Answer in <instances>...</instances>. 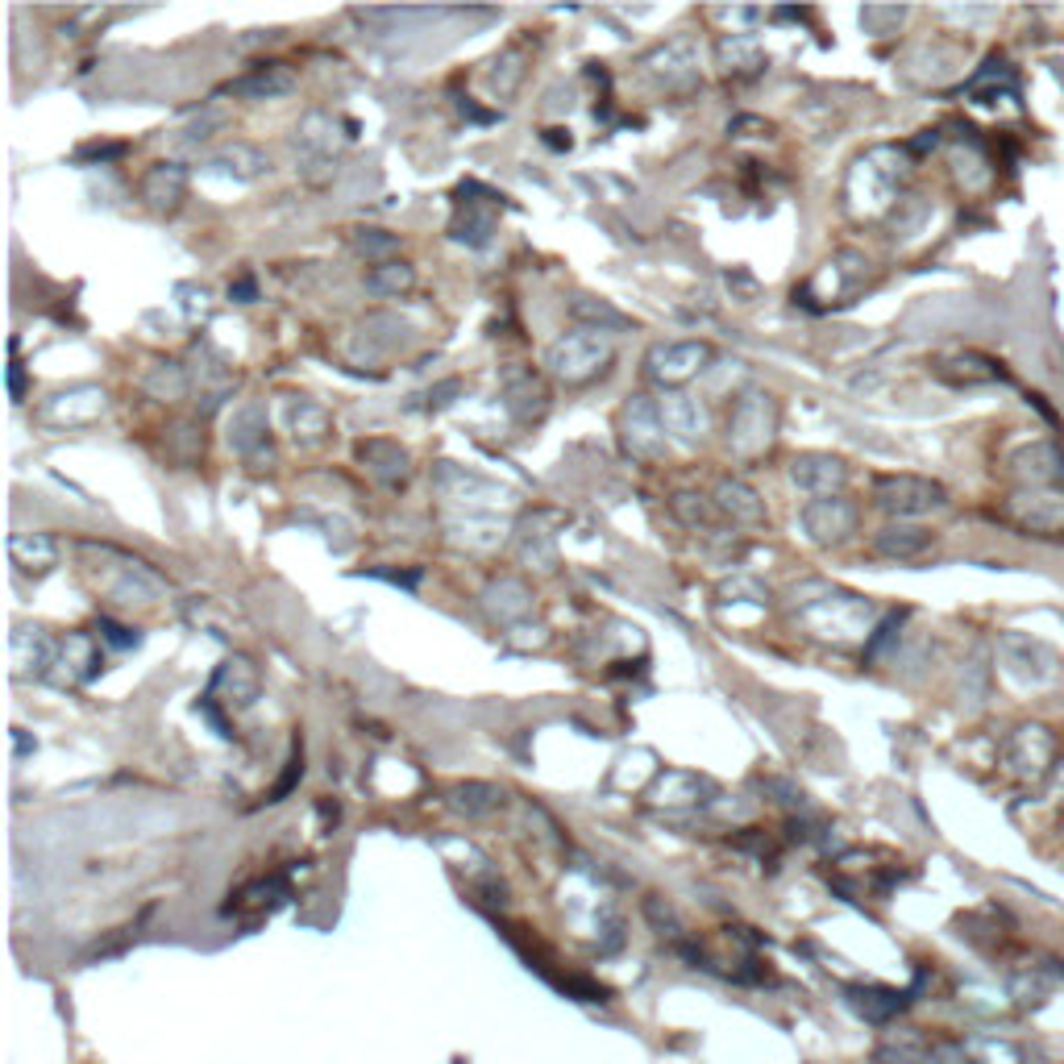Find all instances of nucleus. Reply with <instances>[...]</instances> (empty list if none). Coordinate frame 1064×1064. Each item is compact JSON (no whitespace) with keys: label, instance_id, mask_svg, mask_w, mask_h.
Instances as JSON below:
<instances>
[{"label":"nucleus","instance_id":"obj_38","mask_svg":"<svg viewBox=\"0 0 1064 1064\" xmlns=\"http://www.w3.org/2000/svg\"><path fill=\"white\" fill-rule=\"evenodd\" d=\"M453 396H462V379L437 383L433 391H429V408H445V404H453Z\"/></svg>","mask_w":1064,"mask_h":1064},{"label":"nucleus","instance_id":"obj_20","mask_svg":"<svg viewBox=\"0 0 1064 1064\" xmlns=\"http://www.w3.org/2000/svg\"><path fill=\"white\" fill-rule=\"evenodd\" d=\"M483 608H487L491 620L512 624V620H524V615L533 612V591L524 587L520 578H495L487 591H483Z\"/></svg>","mask_w":1064,"mask_h":1064},{"label":"nucleus","instance_id":"obj_6","mask_svg":"<svg viewBox=\"0 0 1064 1064\" xmlns=\"http://www.w3.org/2000/svg\"><path fill=\"white\" fill-rule=\"evenodd\" d=\"M641 67H645L653 79H662L666 88H690V84L699 79V42L690 34L669 37V42H662L657 51H649V55L641 58Z\"/></svg>","mask_w":1064,"mask_h":1064},{"label":"nucleus","instance_id":"obj_8","mask_svg":"<svg viewBox=\"0 0 1064 1064\" xmlns=\"http://www.w3.org/2000/svg\"><path fill=\"white\" fill-rule=\"evenodd\" d=\"M354 458L362 462V470L379 483V487L399 491L408 479H412V458L399 441H387V437H366L354 445Z\"/></svg>","mask_w":1064,"mask_h":1064},{"label":"nucleus","instance_id":"obj_27","mask_svg":"<svg viewBox=\"0 0 1064 1064\" xmlns=\"http://www.w3.org/2000/svg\"><path fill=\"white\" fill-rule=\"evenodd\" d=\"M669 507H674V516H678L686 528H695V533H716V524L723 520L716 499L695 495V491H678V495L669 499Z\"/></svg>","mask_w":1064,"mask_h":1064},{"label":"nucleus","instance_id":"obj_25","mask_svg":"<svg viewBox=\"0 0 1064 1064\" xmlns=\"http://www.w3.org/2000/svg\"><path fill=\"white\" fill-rule=\"evenodd\" d=\"M716 55H720V67L728 75H757L761 67H765V55H761V46L753 42V37L744 34H723L720 46H716Z\"/></svg>","mask_w":1064,"mask_h":1064},{"label":"nucleus","instance_id":"obj_12","mask_svg":"<svg viewBox=\"0 0 1064 1064\" xmlns=\"http://www.w3.org/2000/svg\"><path fill=\"white\" fill-rule=\"evenodd\" d=\"M187 196V166L183 163H154L142 175V204L150 213H175Z\"/></svg>","mask_w":1064,"mask_h":1064},{"label":"nucleus","instance_id":"obj_3","mask_svg":"<svg viewBox=\"0 0 1064 1064\" xmlns=\"http://www.w3.org/2000/svg\"><path fill=\"white\" fill-rule=\"evenodd\" d=\"M620 441L632 458L641 462H657L666 453V424H662V408L649 396H628V404L620 408Z\"/></svg>","mask_w":1064,"mask_h":1064},{"label":"nucleus","instance_id":"obj_4","mask_svg":"<svg viewBox=\"0 0 1064 1064\" xmlns=\"http://www.w3.org/2000/svg\"><path fill=\"white\" fill-rule=\"evenodd\" d=\"M873 499L890 516H923L944 504V487L932 479H915V474H885L873 483Z\"/></svg>","mask_w":1064,"mask_h":1064},{"label":"nucleus","instance_id":"obj_14","mask_svg":"<svg viewBox=\"0 0 1064 1064\" xmlns=\"http://www.w3.org/2000/svg\"><path fill=\"white\" fill-rule=\"evenodd\" d=\"M504 408L507 416L516 420V424H537L545 412H549V391H545V383L533 375V370H520V375H512L504 387Z\"/></svg>","mask_w":1064,"mask_h":1064},{"label":"nucleus","instance_id":"obj_33","mask_svg":"<svg viewBox=\"0 0 1064 1064\" xmlns=\"http://www.w3.org/2000/svg\"><path fill=\"white\" fill-rule=\"evenodd\" d=\"M300 146L312 154H333V121L325 112H308L300 121Z\"/></svg>","mask_w":1064,"mask_h":1064},{"label":"nucleus","instance_id":"obj_30","mask_svg":"<svg viewBox=\"0 0 1064 1064\" xmlns=\"http://www.w3.org/2000/svg\"><path fill=\"white\" fill-rule=\"evenodd\" d=\"M927 545H932V533H923V528H902V524H894V528H882V533H878V554H885V558H915Z\"/></svg>","mask_w":1064,"mask_h":1064},{"label":"nucleus","instance_id":"obj_23","mask_svg":"<svg viewBox=\"0 0 1064 1064\" xmlns=\"http://www.w3.org/2000/svg\"><path fill=\"white\" fill-rule=\"evenodd\" d=\"M208 171L234 175V180H258V175L267 171V154L250 142H234V146H225L221 154L208 159Z\"/></svg>","mask_w":1064,"mask_h":1064},{"label":"nucleus","instance_id":"obj_5","mask_svg":"<svg viewBox=\"0 0 1064 1064\" xmlns=\"http://www.w3.org/2000/svg\"><path fill=\"white\" fill-rule=\"evenodd\" d=\"M258 690H262V674H258V666H254L246 653H229V657L217 666V674H213V683H208V690H204V699L241 711V707H250L254 699H258Z\"/></svg>","mask_w":1064,"mask_h":1064},{"label":"nucleus","instance_id":"obj_24","mask_svg":"<svg viewBox=\"0 0 1064 1064\" xmlns=\"http://www.w3.org/2000/svg\"><path fill=\"white\" fill-rule=\"evenodd\" d=\"M9 554H13V561H18L21 570H51L58 561V545L51 533H18L13 541H9Z\"/></svg>","mask_w":1064,"mask_h":1064},{"label":"nucleus","instance_id":"obj_9","mask_svg":"<svg viewBox=\"0 0 1064 1064\" xmlns=\"http://www.w3.org/2000/svg\"><path fill=\"white\" fill-rule=\"evenodd\" d=\"M229 445H234L250 466L262 462V453L275 458L271 424H267V404H262V399H246V404L234 408V416H229Z\"/></svg>","mask_w":1064,"mask_h":1064},{"label":"nucleus","instance_id":"obj_7","mask_svg":"<svg viewBox=\"0 0 1064 1064\" xmlns=\"http://www.w3.org/2000/svg\"><path fill=\"white\" fill-rule=\"evenodd\" d=\"M707 362H711V345L707 342H662L645 354V370H649V379L674 387V383L695 379Z\"/></svg>","mask_w":1064,"mask_h":1064},{"label":"nucleus","instance_id":"obj_41","mask_svg":"<svg viewBox=\"0 0 1064 1064\" xmlns=\"http://www.w3.org/2000/svg\"><path fill=\"white\" fill-rule=\"evenodd\" d=\"M545 142L554 146V150H570V129H549V138Z\"/></svg>","mask_w":1064,"mask_h":1064},{"label":"nucleus","instance_id":"obj_13","mask_svg":"<svg viewBox=\"0 0 1064 1064\" xmlns=\"http://www.w3.org/2000/svg\"><path fill=\"white\" fill-rule=\"evenodd\" d=\"M657 408H662L666 433L683 437V441H699V437L707 433V408L699 396H690V391H666V396L657 399Z\"/></svg>","mask_w":1064,"mask_h":1064},{"label":"nucleus","instance_id":"obj_35","mask_svg":"<svg viewBox=\"0 0 1064 1064\" xmlns=\"http://www.w3.org/2000/svg\"><path fill=\"white\" fill-rule=\"evenodd\" d=\"M221 126H225V117H221L217 109H208V112H204V117H196L192 126L183 129V138H180V142H187V146L208 142V138H213V129H221Z\"/></svg>","mask_w":1064,"mask_h":1064},{"label":"nucleus","instance_id":"obj_18","mask_svg":"<svg viewBox=\"0 0 1064 1064\" xmlns=\"http://www.w3.org/2000/svg\"><path fill=\"white\" fill-rule=\"evenodd\" d=\"M711 499H716V507H720L723 520H732V524H765V499H761V495L749 487V483H740V479H720Z\"/></svg>","mask_w":1064,"mask_h":1064},{"label":"nucleus","instance_id":"obj_11","mask_svg":"<svg viewBox=\"0 0 1064 1064\" xmlns=\"http://www.w3.org/2000/svg\"><path fill=\"white\" fill-rule=\"evenodd\" d=\"M791 479L798 491H807L815 499H831L840 495L848 483V466L831 453H798L791 462Z\"/></svg>","mask_w":1064,"mask_h":1064},{"label":"nucleus","instance_id":"obj_1","mask_svg":"<svg viewBox=\"0 0 1064 1064\" xmlns=\"http://www.w3.org/2000/svg\"><path fill=\"white\" fill-rule=\"evenodd\" d=\"M615 358V345L608 333H599V329H574V333H566V337H558V342L549 345V354H545V366H549V375L561 383H591L595 375H603L608 366H612Z\"/></svg>","mask_w":1064,"mask_h":1064},{"label":"nucleus","instance_id":"obj_40","mask_svg":"<svg viewBox=\"0 0 1064 1064\" xmlns=\"http://www.w3.org/2000/svg\"><path fill=\"white\" fill-rule=\"evenodd\" d=\"M9 396L21 399L25 396V375H21V362H18V345H13V362H9Z\"/></svg>","mask_w":1064,"mask_h":1064},{"label":"nucleus","instance_id":"obj_17","mask_svg":"<svg viewBox=\"0 0 1064 1064\" xmlns=\"http://www.w3.org/2000/svg\"><path fill=\"white\" fill-rule=\"evenodd\" d=\"M105 412V391L100 387H75V391H58L46 399L42 416L55 424H88Z\"/></svg>","mask_w":1064,"mask_h":1064},{"label":"nucleus","instance_id":"obj_34","mask_svg":"<svg viewBox=\"0 0 1064 1064\" xmlns=\"http://www.w3.org/2000/svg\"><path fill=\"white\" fill-rule=\"evenodd\" d=\"M354 246H358V254H366V258H379V262H387L383 254H391L399 241H396V234H383V229H358Z\"/></svg>","mask_w":1064,"mask_h":1064},{"label":"nucleus","instance_id":"obj_36","mask_svg":"<svg viewBox=\"0 0 1064 1064\" xmlns=\"http://www.w3.org/2000/svg\"><path fill=\"white\" fill-rule=\"evenodd\" d=\"M96 632H100V641L105 645H112V649H133L142 636H138V628H121V624H112V620H100L96 624Z\"/></svg>","mask_w":1064,"mask_h":1064},{"label":"nucleus","instance_id":"obj_37","mask_svg":"<svg viewBox=\"0 0 1064 1064\" xmlns=\"http://www.w3.org/2000/svg\"><path fill=\"white\" fill-rule=\"evenodd\" d=\"M121 154H126V146L121 142H105V146L92 142V146H79L75 159H79V163H112V159H121Z\"/></svg>","mask_w":1064,"mask_h":1064},{"label":"nucleus","instance_id":"obj_19","mask_svg":"<svg viewBox=\"0 0 1064 1064\" xmlns=\"http://www.w3.org/2000/svg\"><path fill=\"white\" fill-rule=\"evenodd\" d=\"M55 666H63V683H88L100 669V649L88 632H67L55 645Z\"/></svg>","mask_w":1064,"mask_h":1064},{"label":"nucleus","instance_id":"obj_15","mask_svg":"<svg viewBox=\"0 0 1064 1064\" xmlns=\"http://www.w3.org/2000/svg\"><path fill=\"white\" fill-rule=\"evenodd\" d=\"M499 192H487L483 200H466V196H458V217H453V225H450V234H453V241H466V246H487L491 241V234H495V217H491V208L487 204H499Z\"/></svg>","mask_w":1064,"mask_h":1064},{"label":"nucleus","instance_id":"obj_29","mask_svg":"<svg viewBox=\"0 0 1064 1064\" xmlns=\"http://www.w3.org/2000/svg\"><path fill=\"white\" fill-rule=\"evenodd\" d=\"M288 424L295 441H321L329 433V412L312 399H291L288 404Z\"/></svg>","mask_w":1064,"mask_h":1064},{"label":"nucleus","instance_id":"obj_10","mask_svg":"<svg viewBox=\"0 0 1064 1064\" xmlns=\"http://www.w3.org/2000/svg\"><path fill=\"white\" fill-rule=\"evenodd\" d=\"M803 528L815 545H840L852 537L857 528V507L848 504L845 495H831V499H815L803 507Z\"/></svg>","mask_w":1064,"mask_h":1064},{"label":"nucleus","instance_id":"obj_31","mask_svg":"<svg viewBox=\"0 0 1064 1064\" xmlns=\"http://www.w3.org/2000/svg\"><path fill=\"white\" fill-rule=\"evenodd\" d=\"M570 312H574L578 321H587V329H599V333H608V329H628L632 321L624 316V312H615L608 300H591V295H582V300H574L570 304Z\"/></svg>","mask_w":1064,"mask_h":1064},{"label":"nucleus","instance_id":"obj_28","mask_svg":"<svg viewBox=\"0 0 1064 1064\" xmlns=\"http://www.w3.org/2000/svg\"><path fill=\"white\" fill-rule=\"evenodd\" d=\"M142 387L154 399H180V396H187L192 375H187V366H183V362H154V366L146 370Z\"/></svg>","mask_w":1064,"mask_h":1064},{"label":"nucleus","instance_id":"obj_16","mask_svg":"<svg viewBox=\"0 0 1064 1064\" xmlns=\"http://www.w3.org/2000/svg\"><path fill=\"white\" fill-rule=\"evenodd\" d=\"M295 88V72L288 63H258L250 75H241L229 84V96L241 100H275V96H288Z\"/></svg>","mask_w":1064,"mask_h":1064},{"label":"nucleus","instance_id":"obj_21","mask_svg":"<svg viewBox=\"0 0 1064 1064\" xmlns=\"http://www.w3.org/2000/svg\"><path fill=\"white\" fill-rule=\"evenodd\" d=\"M545 512H537V516H528V520L516 528V549H520V558L528 561V566H537V570H554L558 566V545H554V533L545 528Z\"/></svg>","mask_w":1064,"mask_h":1064},{"label":"nucleus","instance_id":"obj_22","mask_svg":"<svg viewBox=\"0 0 1064 1064\" xmlns=\"http://www.w3.org/2000/svg\"><path fill=\"white\" fill-rule=\"evenodd\" d=\"M13 666L21 678L46 674V666H55V641L42 628H18L13 632Z\"/></svg>","mask_w":1064,"mask_h":1064},{"label":"nucleus","instance_id":"obj_2","mask_svg":"<svg viewBox=\"0 0 1064 1064\" xmlns=\"http://www.w3.org/2000/svg\"><path fill=\"white\" fill-rule=\"evenodd\" d=\"M777 429V404L761 391H749V396L737 399V408L728 416V450L737 458H757V453L770 450Z\"/></svg>","mask_w":1064,"mask_h":1064},{"label":"nucleus","instance_id":"obj_26","mask_svg":"<svg viewBox=\"0 0 1064 1064\" xmlns=\"http://www.w3.org/2000/svg\"><path fill=\"white\" fill-rule=\"evenodd\" d=\"M366 288L375 291V295H387V300H396V295H408V291L416 288L412 262H404V258H387V262H375V267H370V275H366Z\"/></svg>","mask_w":1064,"mask_h":1064},{"label":"nucleus","instance_id":"obj_32","mask_svg":"<svg viewBox=\"0 0 1064 1064\" xmlns=\"http://www.w3.org/2000/svg\"><path fill=\"white\" fill-rule=\"evenodd\" d=\"M520 79H524V51H516V46H512V51H504V55L491 63V88H495L507 100L512 92L520 88Z\"/></svg>","mask_w":1064,"mask_h":1064},{"label":"nucleus","instance_id":"obj_39","mask_svg":"<svg viewBox=\"0 0 1064 1064\" xmlns=\"http://www.w3.org/2000/svg\"><path fill=\"white\" fill-rule=\"evenodd\" d=\"M229 300H237V304H250V300H258V283H254L250 275H241L237 283H229Z\"/></svg>","mask_w":1064,"mask_h":1064}]
</instances>
